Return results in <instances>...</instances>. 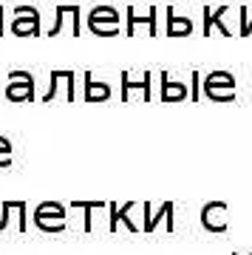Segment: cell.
Returning <instances> with one entry per match:
<instances>
[{
  "label": "cell",
  "mask_w": 252,
  "mask_h": 255,
  "mask_svg": "<svg viewBox=\"0 0 252 255\" xmlns=\"http://www.w3.org/2000/svg\"><path fill=\"white\" fill-rule=\"evenodd\" d=\"M235 77L230 71H210L207 77H201V94L213 102H235Z\"/></svg>",
  "instance_id": "cell-1"
},
{
  "label": "cell",
  "mask_w": 252,
  "mask_h": 255,
  "mask_svg": "<svg viewBox=\"0 0 252 255\" xmlns=\"http://www.w3.org/2000/svg\"><path fill=\"white\" fill-rule=\"evenodd\" d=\"M11 31L17 37H37L40 34V11L34 6H17L14 20H11Z\"/></svg>",
  "instance_id": "cell-2"
},
{
  "label": "cell",
  "mask_w": 252,
  "mask_h": 255,
  "mask_svg": "<svg viewBox=\"0 0 252 255\" xmlns=\"http://www.w3.org/2000/svg\"><path fill=\"white\" fill-rule=\"evenodd\" d=\"M224 213H227V201H210V204H204L201 207V227L210 230V233H224L227 230Z\"/></svg>",
  "instance_id": "cell-3"
},
{
  "label": "cell",
  "mask_w": 252,
  "mask_h": 255,
  "mask_svg": "<svg viewBox=\"0 0 252 255\" xmlns=\"http://www.w3.org/2000/svg\"><path fill=\"white\" fill-rule=\"evenodd\" d=\"M142 210H144V233H153L156 224H159V219H167V233H173V230H176V219H173V201H164L162 207H159V213H150V204H147V201H142Z\"/></svg>",
  "instance_id": "cell-4"
},
{
  "label": "cell",
  "mask_w": 252,
  "mask_h": 255,
  "mask_svg": "<svg viewBox=\"0 0 252 255\" xmlns=\"http://www.w3.org/2000/svg\"><path fill=\"white\" fill-rule=\"evenodd\" d=\"M119 26V11L114 6H94L88 14V28H111Z\"/></svg>",
  "instance_id": "cell-5"
},
{
  "label": "cell",
  "mask_w": 252,
  "mask_h": 255,
  "mask_svg": "<svg viewBox=\"0 0 252 255\" xmlns=\"http://www.w3.org/2000/svg\"><path fill=\"white\" fill-rule=\"evenodd\" d=\"M6 97L11 102H31L34 100V77L28 74L26 80H9V88H6Z\"/></svg>",
  "instance_id": "cell-6"
},
{
  "label": "cell",
  "mask_w": 252,
  "mask_h": 255,
  "mask_svg": "<svg viewBox=\"0 0 252 255\" xmlns=\"http://www.w3.org/2000/svg\"><path fill=\"white\" fill-rule=\"evenodd\" d=\"M187 97V85L184 82H173L167 71H162V100L164 102H179Z\"/></svg>",
  "instance_id": "cell-7"
},
{
  "label": "cell",
  "mask_w": 252,
  "mask_h": 255,
  "mask_svg": "<svg viewBox=\"0 0 252 255\" xmlns=\"http://www.w3.org/2000/svg\"><path fill=\"white\" fill-rule=\"evenodd\" d=\"M111 97L108 82H94V74H85V100L88 102H105Z\"/></svg>",
  "instance_id": "cell-8"
},
{
  "label": "cell",
  "mask_w": 252,
  "mask_h": 255,
  "mask_svg": "<svg viewBox=\"0 0 252 255\" xmlns=\"http://www.w3.org/2000/svg\"><path fill=\"white\" fill-rule=\"evenodd\" d=\"M167 37H179V34H190L193 31V20L190 17H176L173 6H167Z\"/></svg>",
  "instance_id": "cell-9"
},
{
  "label": "cell",
  "mask_w": 252,
  "mask_h": 255,
  "mask_svg": "<svg viewBox=\"0 0 252 255\" xmlns=\"http://www.w3.org/2000/svg\"><path fill=\"white\" fill-rule=\"evenodd\" d=\"M224 14H227V6H221V9H216V11H210V6L204 9V37H210V28L213 26L221 28V34L224 37H233V31L224 26Z\"/></svg>",
  "instance_id": "cell-10"
},
{
  "label": "cell",
  "mask_w": 252,
  "mask_h": 255,
  "mask_svg": "<svg viewBox=\"0 0 252 255\" xmlns=\"http://www.w3.org/2000/svg\"><path fill=\"white\" fill-rule=\"evenodd\" d=\"M139 23H144V26H147V31L156 37V31H159V28H156V9H150L144 17H139L133 9H127V28H125V34L130 37V34H133V28L139 26Z\"/></svg>",
  "instance_id": "cell-11"
},
{
  "label": "cell",
  "mask_w": 252,
  "mask_h": 255,
  "mask_svg": "<svg viewBox=\"0 0 252 255\" xmlns=\"http://www.w3.org/2000/svg\"><path fill=\"white\" fill-rule=\"evenodd\" d=\"M51 219L54 221H63L65 219V207L60 204V201H43V204H37V210H34V219Z\"/></svg>",
  "instance_id": "cell-12"
},
{
  "label": "cell",
  "mask_w": 252,
  "mask_h": 255,
  "mask_svg": "<svg viewBox=\"0 0 252 255\" xmlns=\"http://www.w3.org/2000/svg\"><path fill=\"white\" fill-rule=\"evenodd\" d=\"M130 88H142V97H144V100H150V71H144V77H142L139 85H133L130 77H127V71H122V100L130 97Z\"/></svg>",
  "instance_id": "cell-13"
},
{
  "label": "cell",
  "mask_w": 252,
  "mask_h": 255,
  "mask_svg": "<svg viewBox=\"0 0 252 255\" xmlns=\"http://www.w3.org/2000/svg\"><path fill=\"white\" fill-rule=\"evenodd\" d=\"M108 201H71V207H82L85 210V221H82V230L85 233H91V227H94V207H105Z\"/></svg>",
  "instance_id": "cell-14"
},
{
  "label": "cell",
  "mask_w": 252,
  "mask_h": 255,
  "mask_svg": "<svg viewBox=\"0 0 252 255\" xmlns=\"http://www.w3.org/2000/svg\"><path fill=\"white\" fill-rule=\"evenodd\" d=\"M130 210H133V201H125V204H122V207H117V219H122V224H125L127 230H130V233H136V224L133 221H130Z\"/></svg>",
  "instance_id": "cell-15"
},
{
  "label": "cell",
  "mask_w": 252,
  "mask_h": 255,
  "mask_svg": "<svg viewBox=\"0 0 252 255\" xmlns=\"http://www.w3.org/2000/svg\"><path fill=\"white\" fill-rule=\"evenodd\" d=\"M51 77L68 82V100L74 102V71H68V68H57V71H51Z\"/></svg>",
  "instance_id": "cell-16"
},
{
  "label": "cell",
  "mask_w": 252,
  "mask_h": 255,
  "mask_svg": "<svg viewBox=\"0 0 252 255\" xmlns=\"http://www.w3.org/2000/svg\"><path fill=\"white\" fill-rule=\"evenodd\" d=\"M34 224L43 230V233H63L65 230V221H54V224H51V221H34Z\"/></svg>",
  "instance_id": "cell-17"
},
{
  "label": "cell",
  "mask_w": 252,
  "mask_h": 255,
  "mask_svg": "<svg viewBox=\"0 0 252 255\" xmlns=\"http://www.w3.org/2000/svg\"><path fill=\"white\" fill-rule=\"evenodd\" d=\"M105 207H108V213H111L108 230H111V233H117V230H119V219H117V207H119V201H108V204H105Z\"/></svg>",
  "instance_id": "cell-18"
},
{
  "label": "cell",
  "mask_w": 252,
  "mask_h": 255,
  "mask_svg": "<svg viewBox=\"0 0 252 255\" xmlns=\"http://www.w3.org/2000/svg\"><path fill=\"white\" fill-rule=\"evenodd\" d=\"M238 14H241V37H250L252 34V20H250V11H247V9H244V6H241V9H238Z\"/></svg>",
  "instance_id": "cell-19"
},
{
  "label": "cell",
  "mask_w": 252,
  "mask_h": 255,
  "mask_svg": "<svg viewBox=\"0 0 252 255\" xmlns=\"http://www.w3.org/2000/svg\"><path fill=\"white\" fill-rule=\"evenodd\" d=\"M201 97V74L193 71V91H190V100H198Z\"/></svg>",
  "instance_id": "cell-20"
},
{
  "label": "cell",
  "mask_w": 252,
  "mask_h": 255,
  "mask_svg": "<svg viewBox=\"0 0 252 255\" xmlns=\"http://www.w3.org/2000/svg\"><path fill=\"white\" fill-rule=\"evenodd\" d=\"M11 153V142L6 136H0V156H9Z\"/></svg>",
  "instance_id": "cell-21"
},
{
  "label": "cell",
  "mask_w": 252,
  "mask_h": 255,
  "mask_svg": "<svg viewBox=\"0 0 252 255\" xmlns=\"http://www.w3.org/2000/svg\"><path fill=\"white\" fill-rule=\"evenodd\" d=\"M0 167H11V156H0Z\"/></svg>",
  "instance_id": "cell-22"
},
{
  "label": "cell",
  "mask_w": 252,
  "mask_h": 255,
  "mask_svg": "<svg viewBox=\"0 0 252 255\" xmlns=\"http://www.w3.org/2000/svg\"><path fill=\"white\" fill-rule=\"evenodd\" d=\"M0 17H3V6H0ZM6 34V28H3V20H0V37Z\"/></svg>",
  "instance_id": "cell-23"
},
{
  "label": "cell",
  "mask_w": 252,
  "mask_h": 255,
  "mask_svg": "<svg viewBox=\"0 0 252 255\" xmlns=\"http://www.w3.org/2000/svg\"><path fill=\"white\" fill-rule=\"evenodd\" d=\"M233 255H238V253H233Z\"/></svg>",
  "instance_id": "cell-24"
}]
</instances>
